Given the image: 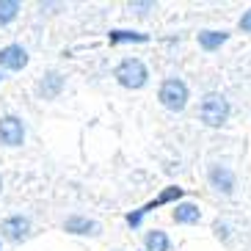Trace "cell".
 Segmentation results:
<instances>
[{"instance_id":"6","label":"cell","mask_w":251,"mask_h":251,"mask_svg":"<svg viewBox=\"0 0 251 251\" xmlns=\"http://www.w3.org/2000/svg\"><path fill=\"white\" fill-rule=\"evenodd\" d=\"M28 64V52H25V47L20 45H8L0 50V67L6 69H14V72H20V69Z\"/></svg>"},{"instance_id":"2","label":"cell","mask_w":251,"mask_h":251,"mask_svg":"<svg viewBox=\"0 0 251 251\" xmlns=\"http://www.w3.org/2000/svg\"><path fill=\"white\" fill-rule=\"evenodd\" d=\"M113 77H116L125 89H141L144 83H147V67H144V61L138 58H125L122 64L116 67V72H113Z\"/></svg>"},{"instance_id":"13","label":"cell","mask_w":251,"mask_h":251,"mask_svg":"<svg viewBox=\"0 0 251 251\" xmlns=\"http://www.w3.org/2000/svg\"><path fill=\"white\" fill-rule=\"evenodd\" d=\"M147 251H169V237H166V232H160V229H152L147 235Z\"/></svg>"},{"instance_id":"17","label":"cell","mask_w":251,"mask_h":251,"mask_svg":"<svg viewBox=\"0 0 251 251\" xmlns=\"http://www.w3.org/2000/svg\"><path fill=\"white\" fill-rule=\"evenodd\" d=\"M0 188H3V179H0Z\"/></svg>"},{"instance_id":"8","label":"cell","mask_w":251,"mask_h":251,"mask_svg":"<svg viewBox=\"0 0 251 251\" xmlns=\"http://www.w3.org/2000/svg\"><path fill=\"white\" fill-rule=\"evenodd\" d=\"M210 182H213L215 191H221V193L235 191V174H232L226 166H215V169L210 171Z\"/></svg>"},{"instance_id":"11","label":"cell","mask_w":251,"mask_h":251,"mask_svg":"<svg viewBox=\"0 0 251 251\" xmlns=\"http://www.w3.org/2000/svg\"><path fill=\"white\" fill-rule=\"evenodd\" d=\"M226 39H229L226 30H201L199 33V45L204 47V50H215V47H221Z\"/></svg>"},{"instance_id":"4","label":"cell","mask_w":251,"mask_h":251,"mask_svg":"<svg viewBox=\"0 0 251 251\" xmlns=\"http://www.w3.org/2000/svg\"><path fill=\"white\" fill-rule=\"evenodd\" d=\"M179 196H182V188H179V185H169V188H163V193L157 196L155 201H149V204H144V207L138 210V213H130V215H127V224H130V226H138V224H141V218H144L147 213H152L155 207L166 204V201L179 199Z\"/></svg>"},{"instance_id":"14","label":"cell","mask_w":251,"mask_h":251,"mask_svg":"<svg viewBox=\"0 0 251 251\" xmlns=\"http://www.w3.org/2000/svg\"><path fill=\"white\" fill-rule=\"evenodd\" d=\"M61 86H64V77H61L58 72H50L45 80H42V94H45L47 100H52V97H58Z\"/></svg>"},{"instance_id":"3","label":"cell","mask_w":251,"mask_h":251,"mask_svg":"<svg viewBox=\"0 0 251 251\" xmlns=\"http://www.w3.org/2000/svg\"><path fill=\"white\" fill-rule=\"evenodd\" d=\"M157 100H160L169 111H182L185 105H188V86H185L182 80H177V77H171V80H166L160 86Z\"/></svg>"},{"instance_id":"5","label":"cell","mask_w":251,"mask_h":251,"mask_svg":"<svg viewBox=\"0 0 251 251\" xmlns=\"http://www.w3.org/2000/svg\"><path fill=\"white\" fill-rule=\"evenodd\" d=\"M25 141V130H23V122L17 116H6L0 119V144L6 147H20Z\"/></svg>"},{"instance_id":"10","label":"cell","mask_w":251,"mask_h":251,"mask_svg":"<svg viewBox=\"0 0 251 251\" xmlns=\"http://www.w3.org/2000/svg\"><path fill=\"white\" fill-rule=\"evenodd\" d=\"M201 218V210L193 201H182V204L174 207V221L177 224H199Z\"/></svg>"},{"instance_id":"16","label":"cell","mask_w":251,"mask_h":251,"mask_svg":"<svg viewBox=\"0 0 251 251\" xmlns=\"http://www.w3.org/2000/svg\"><path fill=\"white\" fill-rule=\"evenodd\" d=\"M240 28H243V30H251V8L246 11L243 17H240Z\"/></svg>"},{"instance_id":"1","label":"cell","mask_w":251,"mask_h":251,"mask_svg":"<svg viewBox=\"0 0 251 251\" xmlns=\"http://www.w3.org/2000/svg\"><path fill=\"white\" fill-rule=\"evenodd\" d=\"M199 116H201V122H204L207 127H221L229 119V102L221 94H207L204 100H201Z\"/></svg>"},{"instance_id":"7","label":"cell","mask_w":251,"mask_h":251,"mask_svg":"<svg viewBox=\"0 0 251 251\" xmlns=\"http://www.w3.org/2000/svg\"><path fill=\"white\" fill-rule=\"evenodd\" d=\"M0 232L6 237H11V240H23L30 232V221L25 215H11V218H6V221L0 224Z\"/></svg>"},{"instance_id":"9","label":"cell","mask_w":251,"mask_h":251,"mask_svg":"<svg viewBox=\"0 0 251 251\" xmlns=\"http://www.w3.org/2000/svg\"><path fill=\"white\" fill-rule=\"evenodd\" d=\"M64 229L72 232V235H97V232H100V224L89 221V218H83V215H72V218H67Z\"/></svg>"},{"instance_id":"15","label":"cell","mask_w":251,"mask_h":251,"mask_svg":"<svg viewBox=\"0 0 251 251\" xmlns=\"http://www.w3.org/2000/svg\"><path fill=\"white\" fill-rule=\"evenodd\" d=\"M17 14H20V3L17 0H0V25L11 23Z\"/></svg>"},{"instance_id":"12","label":"cell","mask_w":251,"mask_h":251,"mask_svg":"<svg viewBox=\"0 0 251 251\" xmlns=\"http://www.w3.org/2000/svg\"><path fill=\"white\" fill-rule=\"evenodd\" d=\"M111 45H122V42H149L147 33H135V30H111L108 33Z\"/></svg>"}]
</instances>
